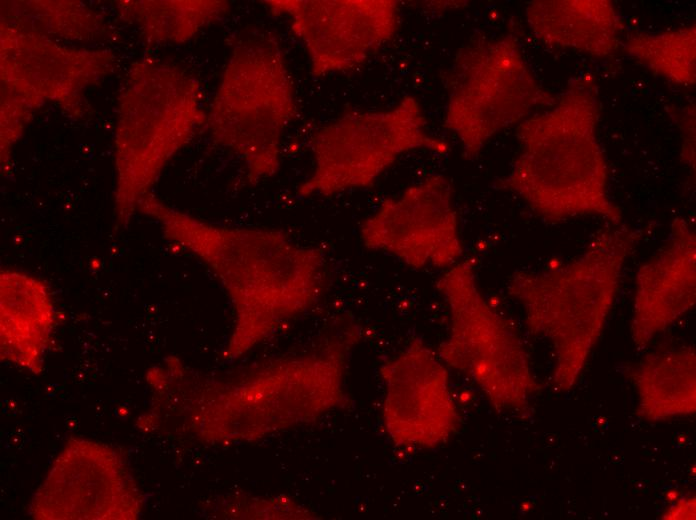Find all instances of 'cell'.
I'll return each instance as SVG.
<instances>
[{
  "mask_svg": "<svg viewBox=\"0 0 696 520\" xmlns=\"http://www.w3.org/2000/svg\"><path fill=\"white\" fill-rule=\"evenodd\" d=\"M694 105H689L684 109L675 111L676 124L682 134L681 158L691 169L695 167V109Z\"/></svg>",
  "mask_w": 696,
  "mask_h": 520,
  "instance_id": "obj_21",
  "label": "cell"
},
{
  "mask_svg": "<svg viewBox=\"0 0 696 520\" xmlns=\"http://www.w3.org/2000/svg\"><path fill=\"white\" fill-rule=\"evenodd\" d=\"M0 155L11 149L35 112L47 102L70 117L83 119L91 109L84 91L117 68L108 49L72 48L52 38L1 22Z\"/></svg>",
  "mask_w": 696,
  "mask_h": 520,
  "instance_id": "obj_8",
  "label": "cell"
},
{
  "mask_svg": "<svg viewBox=\"0 0 696 520\" xmlns=\"http://www.w3.org/2000/svg\"><path fill=\"white\" fill-rule=\"evenodd\" d=\"M124 459L109 446L74 439L37 490V519H134L142 496Z\"/></svg>",
  "mask_w": 696,
  "mask_h": 520,
  "instance_id": "obj_14",
  "label": "cell"
},
{
  "mask_svg": "<svg viewBox=\"0 0 696 520\" xmlns=\"http://www.w3.org/2000/svg\"><path fill=\"white\" fill-rule=\"evenodd\" d=\"M296 116L294 84L276 36H240L207 112L213 141L243 161L255 185L278 172L282 138Z\"/></svg>",
  "mask_w": 696,
  "mask_h": 520,
  "instance_id": "obj_5",
  "label": "cell"
},
{
  "mask_svg": "<svg viewBox=\"0 0 696 520\" xmlns=\"http://www.w3.org/2000/svg\"><path fill=\"white\" fill-rule=\"evenodd\" d=\"M695 287V231L685 218L676 217L665 243L636 273V341L645 343L692 306Z\"/></svg>",
  "mask_w": 696,
  "mask_h": 520,
  "instance_id": "obj_15",
  "label": "cell"
},
{
  "mask_svg": "<svg viewBox=\"0 0 696 520\" xmlns=\"http://www.w3.org/2000/svg\"><path fill=\"white\" fill-rule=\"evenodd\" d=\"M310 146L313 169L297 188L303 198L370 188L410 151H449L443 139L429 133L420 102L409 95L385 110L344 113L318 129Z\"/></svg>",
  "mask_w": 696,
  "mask_h": 520,
  "instance_id": "obj_9",
  "label": "cell"
},
{
  "mask_svg": "<svg viewBox=\"0 0 696 520\" xmlns=\"http://www.w3.org/2000/svg\"><path fill=\"white\" fill-rule=\"evenodd\" d=\"M137 212L155 220L164 237L193 254L218 279L234 310L224 361L242 357L321 298L326 258L273 228L212 224L149 193Z\"/></svg>",
  "mask_w": 696,
  "mask_h": 520,
  "instance_id": "obj_1",
  "label": "cell"
},
{
  "mask_svg": "<svg viewBox=\"0 0 696 520\" xmlns=\"http://www.w3.org/2000/svg\"><path fill=\"white\" fill-rule=\"evenodd\" d=\"M599 118L595 79L589 73L575 76L552 106L518 124L519 152L496 187L549 223L595 216L621 224V210L607 191Z\"/></svg>",
  "mask_w": 696,
  "mask_h": 520,
  "instance_id": "obj_3",
  "label": "cell"
},
{
  "mask_svg": "<svg viewBox=\"0 0 696 520\" xmlns=\"http://www.w3.org/2000/svg\"><path fill=\"white\" fill-rule=\"evenodd\" d=\"M449 330L435 349L444 364L472 378L497 404L514 402L531 382L524 349L506 320L483 296L471 259L447 268L436 281Z\"/></svg>",
  "mask_w": 696,
  "mask_h": 520,
  "instance_id": "obj_10",
  "label": "cell"
},
{
  "mask_svg": "<svg viewBox=\"0 0 696 520\" xmlns=\"http://www.w3.org/2000/svg\"><path fill=\"white\" fill-rule=\"evenodd\" d=\"M642 237L643 229L609 224L571 261L510 277L509 293L523 305L531 331L554 339L564 368H576L587 354Z\"/></svg>",
  "mask_w": 696,
  "mask_h": 520,
  "instance_id": "obj_6",
  "label": "cell"
},
{
  "mask_svg": "<svg viewBox=\"0 0 696 520\" xmlns=\"http://www.w3.org/2000/svg\"><path fill=\"white\" fill-rule=\"evenodd\" d=\"M360 238L414 269L453 266L464 248L450 180L432 174L385 198L362 222Z\"/></svg>",
  "mask_w": 696,
  "mask_h": 520,
  "instance_id": "obj_11",
  "label": "cell"
},
{
  "mask_svg": "<svg viewBox=\"0 0 696 520\" xmlns=\"http://www.w3.org/2000/svg\"><path fill=\"white\" fill-rule=\"evenodd\" d=\"M382 421L390 441L405 450L445 444L459 424L448 367L424 340L411 339L379 370Z\"/></svg>",
  "mask_w": 696,
  "mask_h": 520,
  "instance_id": "obj_13",
  "label": "cell"
},
{
  "mask_svg": "<svg viewBox=\"0 0 696 520\" xmlns=\"http://www.w3.org/2000/svg\"><path fill=\"white\" fill-rule=\"evenodd\" d=\"M263 3L272 15L289 19L315 77L359 68L393 39L399 27L400 2L396 0H267Z\"/></svg>",
  "mask_w": 696,
  "mask_h": 520,
  "instance_id": "obj_12",
  "label": "cell"
},
{
  "mask_svg": "<svg viewBox=\"0 0 696 520\" xmlns=\"http://www.w3.org/2000/svg\"><path fill=\"white\" fill-rule=\"evenodd\" d=\"M445 87L444 126L458 139L466 159H474L496 134L557 99L532 72L513 32L472 36L456 52Z\"/></svg>",
  "mask_w": 696,
  "mask_h": 520,
  "instance_id": "obj_7",
  "label": "cell"
},
{
  "mask_svg": "<svg viewBox=\"0 0 696 520\" xmlns=\"http://www.w3.org/2000/svg\"><path fill=\"white\" fill-rule=\"evenodd\" d=\"M1 22L54 40L108 41L119 36L98 11L79 1H2Z\"/></svg>",
  "mask_w": 696,
  "mask_h": 520,
  "instance_id": "obj_19",
  "label": "cell"
},
{
  "mask_svg": "<svg viewBox=\"0 0 696 520\" xmlns=\"http://www.w3.org/2000/svg\"><path fill=\"white\" fill-rule=\"evenodd\" d=\"M525 16L533 35L549 47L607 58L621 45L624 24L610 0H535Z\"/></svg>",
  "mask_w": 696,
  "mask_h": 520,
  "instance_id": "obj_17",
  "label": "cell"
},
{
  "mask_svg": "<svg viewBox=\"0 0 696 520\" xmlns=\"http://www.w3.org/2000/svg\"><path fill=\"white\" fill-rule=\"evenodd\" d=\"M346 326L301 354L257 364L226 378L202 375L176 360L171 369L187 386L183 421L214 443L262 437L296 422L311 421L344 405L348 355L361 340Z\"/></svg>",
  "mask_w": 696,
  "mask_h": 520,
  "instance_id": "obj_2",
  "label": "cell"
},
{
  "mask_svg": "<svg viewBox=\"0 0 696 520\" xmlns=\"http://www.w3.org/2000/svg\"><path fill=\"white\" fill-rule=\"evenodd\" d=\"M200 84L179 66L135 61L118 97L115 130V228L128 226L164 167L206 125Z\"/></svg>",
  "mask_w": 696,
  "mask_h": 520,
  "instance_id": "obj_4",
  "label": "cell"
},
{
  "mask_svg": "<svg viewBox=\"0 0 696 520\" xmlns=\"http://www.w3.org/2000/svg\"><path fill=\"white\" fill-rule=\"evenodd\" d=\"M621 46L655 75L676 85H695V24L657 33L633 32L621 41Z\"/></svg>",
  "mask_w": 696,
  "mask_h": 520,
  "instance_id": "obj_20",
  "label": "cell"
},
{
  "mask_svg": "<svg viewBox=\"0 0 696 520\" xmlns=\"http://www.w3.org/2000/svg\"><path fill=\"white\" fill-rule=\"evenodd\" d=\"M114 3L120 18L139 29L147 48L184 43L230 10V3L224 0H121Z\"/></svg>",
  "mask_w": 696,
  "mask_h": 520,
  "instance_id": "obj_18",
  "label": "cell"
},
{
  "mask_svg": "<svg viewBox=\"0 0 696 520\" xmlns=\"http://www.w3.org/2000/svg\"><path fill=\"white\" fill-rule=\"evenodd\" d=\"M0 301L1 359L41 373L56 323L49 287L26 272L3 269Z\"/></svg>",
  "mask_w": 696,
  "mask_h": 520,
  "instance_id": "obj_16",
  "label": "cell"
}]
</instances>
